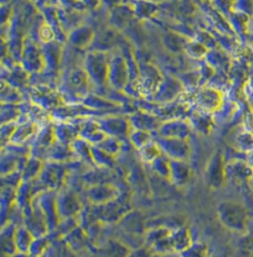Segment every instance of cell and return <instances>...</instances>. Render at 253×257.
Segmentation results:
<instances>
[{
    "label": "cell",
    "instance_id": "24",
    "mask_svg": "<svg viewBox=\"0 0 253 257\" xmlns=\"http://www.w3.org/2000/svg\"><path fill=\"white\" fill-rule=\"evenodd\" d=\"M48 246H49V242H48V239L46 238V235L39 237V238H35L30 247V254H32V255L42 254V253L47 251Z\"/></svg>",
    "mask_w": 253,
    "mask_h": 257
},
{
    "label": "cell",
    "instance_id": "7",
    "mask_svg": "<svg viewBox=\"0 0 253 257\" xmlns=\"http://www.w3.org/2000/svg\"><path fill=\"white\" fill-rule=\"evenodd\" d=\"M53 127L56 140L65 145H70L74 139L79 137L81 125L69 121H62L55 124Z\"/></svg>",
    "mask_w": 253,
    "mask_h": 257
},
{
    "label": "cell",
    "instance_id": "4",
    "mask_svg": "<svg viewBox=\"0 0 253 257\" xmlns=\"http://www.w3.org/2000/svg\"><path fill=\"white\" fill-rule=\"evenodd\" d=\"M58 216L60 219L75 217L81 210V203L77 195L70 190L61 191L56 197Z\"/></svg>",
    "mask_w": 253,
    "mask_h": 257
},
{
    "label": "cell",
    "instance_id": "2",
    "mask_svg": "<svg viewBox=\"0 0 253 257\" xmlns=\"http://www.w3.org/2000/svg\"><path fill=\"white\" fill-rule=\"evenodd\" d=\"M54 192L55 190L47 189L45 192H40L37 196L38 203L47 221V228L49 232L56 230L60 219L56 203L57 196L54 195Z\"/></svg>",
    "mask_w": 253,
    "mask_h": 257
},
{
    "label": "cell",
    "instance_id": "13",
    "mask_svg": "<svg viewBox=\"0 0 253 257\" xmlns=\"http://www.w3.org/2000/svg\"><path fill=\"white\" fill-rule=\"evenodd\" d=\"M109 73L110 83L114 88L117 89H123L126 85L127 80V73L126 68L120 61H115Z\"/></svg>",
    "mask_w": 253,
    "mask_h": 257
},
{
    "label": "cell",
    "instance_id": "26",
    "mask_svg": "<svg viewBox=\"0 0 253 257\" xmlns=\"http://www.w3.org/2000/svg\"><path fill=\"white\" fill-rule=\"evenodd\" d=\"M18 126V123L16 121H11L8 123L2 124V129H1V140H2V145L4 142L10 141L11 136L13 135L14 132L16 130V126Z\"/></svg>",
    "mask_w": 253,
    "mask_h": 257
},
{
    "label": "cell",
    "instance_id": "1",
    "mask_svg": "<svg viewBox=\"0 0 253 257\" xmlns=\"http://www.w3.org/2000/svg\"><path fill=\"white\" fill-rule=\"evenodd\" d=\"M67 165L65 163L51 161L42 166V171L37 177L42 186L47 190L60 189L66 177Z\"/></svg>",
    "mask_w": 253,
    "mask_h": 257
},
{
    "label": "cell",
    "instance_id": "8",
    "mask_svg": "<svg viewBox=\"0 0 253 257\" xmlns=\"http://www.w3.org/2000/svg\"><path fill=\"white\" fill-rule=\"evenodd\" d=\"M76 158L70 145L55 140L47 152V159L55 162L67 163Z\"/></svg>",
    "mask_w": 253,
    "mask_h": 257
},
{
    "label": "cell",
    "instance_id": "10",
    "mask_svg": "<svg viewBox=\"0 0 253 257\" xmlns=\"http://www.w3.org/2000/svg\"><path fill=\"white\" fill-rule=\"evenodd\" d=\"M37 128H38L37 124L34 121H28L23 123L18 124V126H16V130L14 132L13 135L11 136L10 142L16 145L24 144L32 136H34L37 133Z\"/></svg>",
    "mask_w": 253,
    "mask_h": 257
},
{
    "label": "cell",
    "instance_id": "9",
    "mask_svg": "<svg viewBox=\"0 0 253 257\" xmlns=\"http://www.w3.org/2000/svg\"><path fill=\"white\" fill-rule=\"evenodd\" d=\"M106 136L107 135L99 128L97 121H84L81 125L79 137L85 139L91 145H98Z\"/></svg>",
    "mask_w": 253,
    "mask_h": 257
},
{
    "label": "cell",
    "instance_id": "20",
    "mask_svg": "<svg viewBox=\"0 0 253 257\" xmlns=\"http://www.w3.org/2000/svg\"><path fill=\"white\" fill-rule=\"evenodd\" d=\"M85 233L82 228L77 227L68 233L64 239L66 244L70 246L74 251L85 246Z\"/></svg>",
    "mask_w": 253,
    "mask_h": 257
},
{
    "label": "cell",
    "instance_id": "18",
    "mask_svg": "<svg viewBox=\"0 0 253 257\" xmlns=\"http://www.w3.org/2000/svg\"><path fill=\"white\" fill-rule=\"evenodd\" d=\"M42 166L41 160L31 156L22 171V181H32L37 179L42 171Z\"/></svg>",
    "mask_w": 253,
    "mask_h": 257
},
{
    "label": "cell",
    "instance_id": "23",
    "mask_svg": "<svg viewBox=\"0 0 253 257\" xmlns=\"http://www.w3.org/2000/svg\"><path fill=\"white\" fill-rule=\"evenodd\" d=\"M159 148L150 142L138 149L139 155L144 162L151 163L159 156Z\"/></svg>",
    "mask_w": 253,
    "mask_h": 257
},
{
    "label": "cell",
    "instance_id": "19",
    "mask_svg": "<svg viewBox=\"0 0 253 257\" xmlns=\"http://www.w3.org/2000/svg\"><path fill=\"white\" fill-rule=\"evenodd\" d=\"M84 105H86L88 107L94 109V110H99L105 112V110H115L117 109V105H115V103L107 101V100H103L101 98L97 97V96H87L84 99Z\"/></svg>",
    "mask_w": 253,
    "mask_h": 257
},
{
    "label": "cell",
    "instance_id": "17",
    "mask_svg": "<svg viewBox=\"0 0 253 257\" xmlns=\"http://www.w3.org/2000/svg\"><path fill=\"white\" fill-rule=\"evenodd\" d=\"M91 154L94 165L100 168L110 169L115 166L114 156L101 150L97 145H92Z\"/></svg>",
    "mask_w": 253,
    "mask_h": 257
},
{
    "label": "cell",
    "instance_id": "14",
    "mask_svg": "<svg viewBox=\"0 0 253 257\" xmlns=\"http://www.w3.org/2000/svg\"><path fill=\"white\" fill-rule=\"evenodd\" d=\"M32 232L26 227V225H20L16 227L15 240H16L17 251L26 253L29 252L30 247L32 241L34 240Z\"/></svg>",
    "mask_w": 253,
    "mask_h": 257
},
{
    "label": "cell",
    "instance_id": "6",
    "mask_svg": "<svg viewBox=\"0 0 253 257\" xmlns=\"http://www.w3.org/2000/svg\"><path fill=\"white\" fill-rule=\"evenodd\" d=\"M55 140L53 126H45L35 138L30 150L31 155L39 160H42V156H44V159H47L48 150Z\"/></svg>",
    "mask_w": 253,
    "mask_h": 257
},
{
    "label": "cell",
    "instance_id": "3",
    "mask_svg": "<svg viewBox=\"0 0 253 257\" xmlns=\"http://www.w3.org/2000/svg\"><path fill=\"white\" fill-rule=\"evenodd\" d=\"M99 128L107 136L115 137L118 139L129 136L131 131L130 121L121 115H108L97 120Z\"/></svg>",
    "mask_w": 253,
    "mask_h": 257
},
{
    "label": "cell",
    "instance_id": "15",
    "mask_svg": "<svg viewBox=\"0 0 253 257\" xmlns=\"http://www.w3.org/2000/svg\"><path fill=\"white\" fill-rule=\"evenodd\" d=\"M16 226L15 223H10L5 226V228L1 233V246L2 250L7 252L10 254H13L17 251V248L15 240V234H16Z\"/></svg>",
    "mask_w": 253,
    "mask_h": 257
},
{
    "label": "cell",
    "instance_id": "5",
    "mask_svg": "<svg viewBox=\"0 0 253 257\" xmlns=\"http://www.w3.org/2000/svg\"><path fill=\"white\" fill-rule=\"evenodd\" d=\"M117 188L110 183L95 184L85 191V196L94 205L105 204L119 197Z\"/></svg>",
    "mask_w": 253,
    "mask_h": 257
},
{
    "label": "cell",
    "instance_id": "11",
    "mask_svg": "<svg viewBox=\"0 0 253 257\" xmlns=\"http://www.w3.org/2000/svg\"><path fill=\"white\" fill-rule=\"evenodd\" d=\"M70 146L76 157L83 160V162L86 163L88 165H91V166L94 165L92 159V145L90 143L88 142L81 137H78L71 143Z\"/></svg>",
    "mask_w": 253,
    "mask_h": 257
},
{
    "label": "cell",
    "instance_id": "12",
    "mask_svg": "<svg viewBox=\"0 0 253 257\" xmlns=\"http://www.w3.org/2000/svg\"><path fill=\"white\" fill-rule=\"evenodd\" d=\"M68 95L74 93L79 98L84 96L87 93L86 74L81 71L73 72L68 79Z\"/></svg>",
    "mask_w": 253,
    "mask_h": 257
},
{
    "label": "cell",
    "instance_id": "16",
    "mask_svg": "<svg viewBox=\"0 0 253 257\" xmlns=\"http://www.w3.org/2000/svg\"><path fill=\"white\" fill-rule=\"evenodd\" d=\"M129 121L131 124V128L149 131L154 128V119L151 115L146 114L145 111L134 113L129 117Z\"/></svg>",
    "mask_w": 253,
    "mask_h": 257
},
{
    "label": "cell",
    "instance_id": "21",
    "mask_svg": "<svg viewBox=\"0 0 253 257\" xmlns=\"http://www.w3.org/2000/svg\"><path fill=\"white\" fill-rule=\"evenodd\" d=\"M97 146L108 154L115 156L122 150V142L115 137L106 136Z\"/></svg>",
    "mask_w": 253,
    "mask_h": 257
},
{
    "label": "cell",
    "instance_id": "25",
    "mask_svg": "<svg viewBox=\"0 0 253 257\" xmlns=\"http://www.w3.org/2000/svg\"><path fill=\"white\" fill-rule=\"evenodd\" d=\"M20 109L18 107L14 108V105H11V103L9 105H6V109L1 110V121L2 124L8 123L11 121H16L15 120L19 119V113Z\"/></svg>",
    "mask_w": 253,
    "mask_h": 257
},
{
    "label": "cell",
    "instance_id": "22",
    "mask_svg": "<svg viewBox=\"0 0 253 257\" xmlns=\"http://www.w3.org/2000/svg\"><path fill=\"white\" fill-rule=\"evenodd\" d=\"M129 139L131 145H133L137 150L151 142V136L148 131L139 129L131 128V133L129 134Z\"/></svg>",
    "mask_w": 253,
    "mask_h": 257
}]
</instances>
